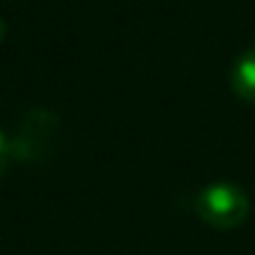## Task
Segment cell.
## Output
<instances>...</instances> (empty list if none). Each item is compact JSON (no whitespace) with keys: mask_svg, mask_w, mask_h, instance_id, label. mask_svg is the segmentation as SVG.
Returning <instances> with one entry per match:
<instances>
[{"mask_svg":"<svg viewBox=\"0 0 255 255\" xmlns=\"http://www.w3.org/2000/svg\"><path fill=\"white\" fill-rule=\"evenodd\" d=\"M231 87L236 92V97H241L243 102L255 104V47L243 52L231 70Z\"/></svg>","mask_w":255,"mask_h":255,"instance_id":"obj_3","label":"cell"},{"mask_svg":"<svg viewBox=\"0 0 255 255\" xmlns=\"http://www.w3.org/2000/svg\"><path fill=\"white\" fill-rule=\"evenodd\" d=\"M7 161H10V139H5L2 131H0V176L7 166Z\"/></svg>","mask_w":255,"mask_h":255,"instance_id":"obj_4","label":"cell"},{"mask_svg":"<svg viewBox=\"0 0 255 255\" xmlns=\"http://www.w3.org/2000/svg\"><path fill=\"white\" fill-rule=\"evenodd\" d=\"M55 117H50L42 109H35L27 114L25 124L20 127V134L10 139V159H35L42 154V146L52 141Z\"/></svg>","mask_w":255,"mask_h":255,"instance_id":"obj_2","label":"cell"},{"mask_svg":"<svg viewBox=\"0 0 255 255\" xmlns=\"http://www.w3.org/2000/svg\"><path fill=\"white\" fill-rule=\"evenodd\" d=\"M5 32H7V27H5V20L0 17V42L5 40Z\"/></svg>","mask_w":255,"mask_h":255,"instance_id":"obj_5","label":"cell"},{"mask_svg":"<svg viewBox=\"0 0 255 255\" xmlns=\"http://www.w3.org/2000/svg\"><path fill=\"white\" fill-rule=\"evenodd\" d=\"M196 213L198 218L216 228V231H231L246 223L251 213V201L243 188L228 181H218L206 186L196 196Z\"/></svg>","mask_w":255,"mask_h":255,"instance_id":"obj_1","label":"cell"}]
</instances>
